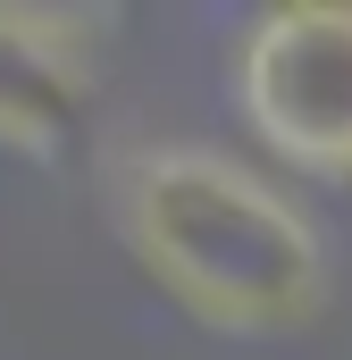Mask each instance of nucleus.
Listing matches in <instances>:
<instances>
[{
    "mask_svg": "<svg viewBox=\"0 0 352 360\" xmlns=\"http://www.w3.org/2000/svg\"><path fill=\"white\" fill-rule=\"evenodd\" d=\"M118 235L143 276L218 335H285L327 302V243L294 193L210 143H151L118 176Z\"/></svg>",
    "mask_w": 352,
    "mask_h": 360,
    "instance_id": "nucleus-1",
    "label": "nucleus"
},
{
    "mask_svg": "<svg viewBox=\"0 0 352 360\" xmlns=\"http://www.w3.org/2000/svg\"><path fill=\"white\" fill-rule=\"evenodd\" d=\"M235 101L302 176H352V0H277L235 42Z\"/></svg>",
    "mask_w": 352,
    "mask_h": 360,
    "instance_id": "nucleus-2",
    "label": "nucleus"
},
{
    "mask_svg": "<svg viewBox=\"0 0 352 360\" xmlns=\"http://www.w3.org/2000/svg\"><path fill=\"white\" fill-rule=\"evenodd\" d=\"M101 92V17L0 0V151L51 160Z\"/></svg>",
    "mask_w": 352,
    "mask_h": 360,
    "instance_id": "nucleus-3",
    "label": "nucleus"
}]
</instances>
